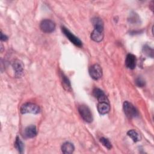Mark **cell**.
Instances as JSON below:
<instances>
[{"instance_id": "cell-1", "label": "cell", "mask_w": 154, "mask_h": 154, "mask_svg": "<svg viewBox=\"0 0 154 154\" xmlns=\"http://www.w3.org/2000/svg\"><path fill=\"white\" fill-rule=\"evenodd\" d=\"M20 111L22 114L31 113L35 114L40 112V108L35 103L27 102L21 106Z\"/></svg>"}, {"instance_id": "cell-2", "label": "cell", "mask_w": 154, "mask_h": 154, "mask_svg": "<svg viewBox=\"0 0 154 154\" xmlns=\"http://www.w3.org/2000/svg\"><path fill=\"white\" fill-rule=\"evenodd\" d=\"M123 110L125 114L129 119L135 117L138 114V112L135 106L128 101H125L123 103Z\"/></svg>"}, {"instance_id": "cell-3", "label": "cell", "mask_w": 154, "mask_h": 154, "mask_svg": "<svg viewBox=\"0 0 154 154\" xmlns=\"http://www.w3.org/2000/svg\"><path fill=\"white\" fill-rule=\"evenodd\" d=\"M78 111L81 117L86 122L90 123L93 120L92 114L90 111V108L85 105H81L78 107Z\"/></svg>"}, {"instance_id": "cell-4", "label": "cell", "mask_w": 154, "mask_h": 154, "mask_svg": "<svg viewBox=\"0 0 154 154\" xmlns=\"http://www.w3.org/2000/svg\"><path fill=\"white\" fill-rule=\"evenodd\" d=\"M40 28L43 32L46 33H50L55 30V24L50 19H44L41 22L40 24Z\"/></svg>"}, {"instance_id": "cell-5", "label": "cell", "mask_w": 154, "mask_h": 154, "mask_svg": "<svg viewBox=\"0 0 154 154\" xmlns=\"http://www.w3.org/2000/svg\"><path fill=\"white\" fill-rule=\"evenodd\" d=\"M61 30L63 31V32L64 33V34L67 37V38L75 45L78 46V47H81L82 45V42L81 41V40L77 37L76 36H75L73 34H72L67 28L63 26L61 28Z\"/></svg>"}, {"instance_id": "cell-6", "label": "cell", "mask_w": 154, "mask_h": 154, "mask_svg": "<svg viewBox=\"0 0 154 154\" xmlns=\"http://www.w3.org/2000/svg\"><path fill=\"white\" fill-rule=\"evenodd\" d=\"M89 74L93 79H99L102 76V70L101 67L97 64L92 65L89 68Z\"/></svg>"}, {"instance_id": "cell-7", "label": "cell", "mask_w": 154, "mask_h": 154, "mask_svg": "<svg viewBox=\"0 0 154 154\" xmlns=\"http://www.w3.org/2000/svg\"><path fill=\"white\" fill-rule=\"evenodd\" d=\"M12 66L15 71V76L16 78H20L22 76L24 70V65L23 63L19 60H16L12 63Z\"/></svg>"}, {"instance_id": "cell-8", "label": "cell", "mask_w": 154, "mask_h": 154, "mask_svg": "<svg viewBox=\"0 0 154 154\" xmlns=\"http://www.w3.org/2000/svg\"><path fill=\"white\" fill-rule=\"evenodd\" d=\"M93 96L98 100L99 102H108V99L105 95V93L101 90L100 88H95L93 90Z\"/></svg>"}, {"instance_id": "cell-9", "label": "cell", "mask_w": 154, "mask_h": 154, "mask_svg": "<svg viewBox=\"0 0 154 154\" xmlns=\"http://www.w3.org/2000/svg\"><path fill=\"white\" fill-rule=\"evenodd\" d=\"M136 57L134 55L132 54H129L127 55L125 60V65L126 67L130 69H135L136 66Z\"/></svg>"}, {"instance_id": "cell-10", "label": "cell", "mask_w": 154, "mask_h": 154, "mask_svg": "<svg viewBox=\"0 0 154 154\" xmlns=\"http://www.w3.org/2000/svg\"><path fill=\"white\" fill-rule=\"evenodd\" d=\"M97 111L100 114L103 115L107 114L110 110V106L109 102H99L97 106Z\"/></svg>"}, {"instance_id": "cell-11", "label": "cell", "mask_w": 154, "mask_h": 154, "mask_svg": "<svg viewBox=\"0 0 154 154\" xmlns=\"http://www.w3.org/2000/svg\"><path fill=\"white\" fill-rule=\"evenodd\" d=\"M24 137L26 138H31L34 137L37 135V129L35 126L30 125L27 126L24 130Z\"/></svg>"}, {"instance_id": "cell-12", "label": "cell", "mask_w": 154, "mask_h": 154, "mask_svg": "<svg viewBox=\"0 0 154 154\" xmlns=\"http://www.w3.org/2000/svg\"><path fill=\"white\" fill-rule=\"evenodd\" d=\"M91 38L96 42H99L102 40L103 38V30L94 29V30L91 33Z\"/></svg>"}, {"instance_id": "cell-13", "label": "cell", "mask_w": 154, "mask_h": 154, "mask_svg": "<svg viewBox=\"0 0 154 154\" xmlns=\"http://www.w3.org/2000/svg\"><path fill=\"white\" fill-rule=\"evenodd\" d=\"M75 147L73 144L70 142L64 143L61 146V151L65 154H70L73 152Z\"/></svg>"}, {"instance_id": "cell-14", "label": "cell", "mask_w": 154, "mask_h": 154, "mask_svg": "<svg viewBox=\"0 0 154 154\" xmlns=\"http://www.w3.org/2000/svg\"><path fill=\"white\" fill-rule=\"evenodd\" d=\"M61 79V83L63 88L67 91H72V87L71 84L69 79L67 78V76L63 73H61L60 75Z\"/></svg>"}, {"instance_id": "cell-15", "label": "cell", "mask_w": 154, "mask_h": 154, "mask_svg": "<svg viewBox=\"0 0 154 154\" xmlns=\"http://www.w3.org/2000/svg\"><path fill=\"white\" fill-rule=\"evenodd\" d=\"M92 23L94 27V29H98L103 30V22L102 20L99 17H94L92 19Z\"/></svg>"}, {"instance_id": "cell-16", "label": "cell", "mask_w": 154, "mask_h": 154, "mask_svg": "<svg viewBox=\"0 0 154 154\" xmlns=\"http://www.w3.org/2000/svg\"><path fill=\"white\" fill-rule=\"evenodd\" d=\"M127 135L129 137H131L134 142L139 141L141 139V137H140V134L136 131H135L134 129H131V130L128 131V132H127Z\"/></svg>"}, {"instance_id": "cell-17", "label": "cell", "mask_w": 154, "mask_h": 154, "mask_svg": "<svg viewBox=\"0 0 154 154\" xmlns=\"http://www.w3.org/2000/svg\"><path fill=\"white\" fill-rule=\"evenodd\" d=\"M14 146L19 153H22L23 152V149H24L23 143L18 137H17L16 138L15 143H14Z\"/></svg>"}, {"instance_id": "cell-18", "label": "cell", "mask_w": 154, "mask_h": 154, "mask_svg": "<svg viewBox=\"0 0 154 154\" xmlns=\"http://www.w3.org/2000/svg\"><path fill=\"white\" fill-rule=\"evenodd\" d=\"M100 141L103 146H104L108 149H111L112 148V144L108 139L105 137H102L100 138Z\"/></svg>"}, {"instance_id": "cell-19", "label": "cell", "mask_w": 154, "mask_h": 154, "mask_svg": "<svg viewBox=\"0 0 154 154\" xmlns=\"http://www.w3.org/2000/svg\"><path fill=\"white\" fill-rule=\"evenodd\" d=\"M143 51L144 52V54H145L147 56L153 57V49H151L150 48H149L148 46L146 45L143 48Z\"/></svg>"}, {"instance_id": "cell-20", "label": "cell", "mask_w": 154, "mask_h": 154, "mask_svg": "<svg viewBox=\"0 0 154 154\" xmlns=\"http://www.w3.org/2000/svg\"><path fill=\"white\" fill-rule=\"evenodd\" d=\"M135 84L138 87H143L145 85V81L142 78L138 77L135 80Z\"/></svg>"}, {"instance_id": "cell-21", "label": "cell", "mask_w": 154, "mask_h": 154, "mask_svg": "<svg viewBox=\"0 0 154 154\" xmlns=\"http://www.w3.org/2000/svg\"><path fill=\"white\" fill-rule=\"evenodd\" d=\"M8 39V37L1 32V40L2 41H6Z\"/></svg>"}]
</instances>
